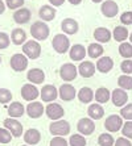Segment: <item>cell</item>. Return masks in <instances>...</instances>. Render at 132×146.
I'll list each match as a JSON object with an SVG mask.
<instances>
[{
    "label": "cell",
    "mask_w": 132,
    "mask_h": 146,
    "mask_svg": "<svg viewBox=\"0 0 132 146\" xmlns=\"http://www.w3.org/2000/svg\"><path fill=\"white\" fill-rule=\"evenodd\" d=\"M49 33H50V29L45 21H34L31 25V34L36 41H45L49 37Z\"/></svg>",
    "instance_id": "obj_1"
},
{
    "label": "cell",
    "mask_w": 132,
    "mask_h": 146,
    "mask_svg": "<svg viewBox=\"0 0 132 146\" xmlns=\"http://www.w3.org/2000/svg\"><path fill=\"white\" fill-rule=\"evenodd\" d=\"M52 46L56 50V53L58 54H64L66 51L70 50V40L66 34L61 33V34H56L52 41Z\"/></svg>",
    "instance_id": "obj_2"
},
{
    "label": "cell",
    "mask_w": 132,
    "mask_h": 146,
    "mask_svg": "<svg viewBox=\"0 0 132 146\" xmlns=\"http://www.w3.org/2000/svg\"><path fill=\"white\" fill-rule=\"evenodd\" d=\"M49 132L54 137H64L70 133V124L66 120H57L49 125Z\"/></svg>",
    "instance_id": "obj_3"
},
{
    "label": "cell",
    "mask_w": 132,
    "mask_h": 146,
    "mask_svg": "<svg viewBox=\"0 0 132 146\" xmlns=\"http://www.w3.org/2000/svg\"><path fill=\"white\" fill-rule=\"evenodd\" d=\"M23 54H25L29 59H37L41 55V45L36 40L27 41L23 46Z\"/></svg>",
    "instance_id": "obj_4"
},
{
    "label": "cell",
    "mask_w": 132,
    "mask_h": 146,
    "mask_svg": "<svg viewBox=\"0 0 132 146\" xmlns=\"http://www.w3.org/2000/svg\"><path fill=\"white\" fill-rule=\"evenodd\" d=\"M9 65L12 67V70L16 72H21L24 70H27L28 67V57L23 53H16L11 57Z\"/></svg>",
    "instance_id": "obj_5"
},
{
    "label": "cell",
    "mask_w": 132,
    "mask_h": 146,
    "mask_svg": "<svg viewBox=\"0 0 132 146\" xmlns=\"http://www.w3.org/2000/svg\"><path fill=\"white\" fill-rule=\"evenodd\" d=\"M77 129L79 132V134L82 136H91L95 130V122L90 117H83L78 121Z\"/></svg>",
    "instance_id": "obj_6"
},
{
    "label": "cell",
    "mask_w": 132,
    "mask_h": 146,
    "mask_svg": "<svg viewBox=\"0 0 132 146\" xmlns=\"http://www.w3.org/2000/svg\"><path fill=\"white\" fill-rule=\"evenodd\" d=\"M123 117L119 115H111L109 116L107 119L105 120V128L106 130H109V132H119V130L123 128Z\"/></svg>",
    "instance_id": "obj_7"
},
{
    "label": "cell",
    "mask_w": 132,
    "mask_h": 146,
    "mask_svg": "<svg viewBox=\"0 0 132 146\" xmlns=\"http://www.w3.org/2000/svg\"><path fill=\"white\" fill-rule=\"evenodd\" d=\"M45 113H46V116L50 120L57 121V120H60V119L64 117L65 111H64V108H62L61 104L53 102V103H49V104L46 106V108H45Z\"/></svg>",
    "instance_id": "obj_8"
},
{
    "label": "cell",
    "mask_w": 132,
    "mask_h": 146,
    "mask_svg": "<svg viewBox=\"0 0 132 146\" xmlns=\"http://www.w3.org/2000/svg\"><path fill=\"white\" fill-rule=\"evenodd\" d=\"M21 96H23L24 100L27 102H36V99L40 96V91L34 84L32 83H25V84L21 87Z\"/></svg>",
    "instance_id": "obj_9"
},
{
    "label": "cell",
    "mask_w": 132,
    "mask_h": 146,
    "mask_svg": "<svg viewBox=\"0 0 132 146\" xmlns=\"http://www.w3.org/2000/svg\"><path fill=\"white\" fill-rule=\"evenodd\" d=\"M78 75V70L73 63H65V65L61 66L60 68V76L64 79L66 83L69 82H73Z\"/></svg>",
    "instance_id": "obj_10"
},
{
    "label": "cell",
    "mask_w": 132,
    "mask_h": 146,
    "mask_svg": "<svg viewBox=\"0 0 132 146\" xmlns=\"http://www.w3.org/2000/svg\"><path fill=\"white\" fill-rule=\"evenodd\" d=\"M4 128L8 129L11 132V134L13 137H21L23 134V125L19 120H15L12 117H8V119L4 120Z\"/></svg>",
    "instance_id": "obj_11"
},
{
    "label": "cell",
    "mask_w": 132,
    "mask_h": 146,
    "mask_svg": "<svg viewBox=\"0 0 132 146\" xmlns=\"http://www.w3.org/2000/svg\"><path fill=\"white\" fill-rule=\"evenodd\" d=\"M40 96L42 99V102L53 103L58 96V91L53 84H45L40 91Z\"/></svg>",
    "instance_id": "obj_12"
},
{
    "label": "cell",
    "mask_w": 132,
    "mask_h": 146,
    "mask_svg": "<svg viewBox=\"0 0 132 146\" xmlns=\"http://www.w3.org/2000/svg\"><path fill=\"white\" fill-rule=\"evenodd\" d=\"M25 112L31 119H38L44 115L45 108L41 102H31L25 108Z\"/></svg>",
    "instance_id": "obj_13"
},
{
    "label": "cell",
    "mask_w": 132,
    "mask_h": 146,
    "mask_svg": "<svg viewBox=\"0 0 132 146\" xmlns=\"http://www.w3.org/2000/svg\"><path fill=\"white\" fill-rule=\"evenodd\" d=\"M101 11H102V13L105 15L106 17L112 19V17H115L116 15H118L119 7H118V4H116L114 0H105V1L102 3Z\"/></svg>",
    "instance_id": "obj_14"
},
{
    "label": "cell",
    "mask_w": 132,
    "mask_h": 146,
    "mask_svg": "<svg viewBox=\"0 0 132 146\" xmlns=\"http://www.w3.org/2000/svg\"><path fill=\"white\" fill-rule=\"evenodd\" d=\"M111 100H112V104L115 107H124L128 102V95L127 92L122 88H116L114 90V92L111 94Z\"/></svg>",
    "instance_id": "obj_15"
},
{
    "label": "cell",
    "mask_w": 132,
    "mask_h": 146,
    "mask_svg": "<svg viewBox=\"0 0 132 146\" xmlns=\"http://www.w3.org/2000/svg\"><path fill=\"white\" fill-rule=\"evenodd\" d=\"M58 95H60V98H61L64 102H71V100L75 99V96H77V91H75V88L71 84L65 83V84H62L61 87H60Z\"/></svg>",
    "instance_id": "obj_16"
},
{
    "label": "cell",
    "mask_w": 132,
    "mask_h": 146,
    "mask_svg": "<svg viewBox=\"0 0 132 146\" xmlns=\"http://www.w3.org/2000/svg\"><path fill=\"white\" fill-rule=\"evenodd\" d=\"M86 53H87V50H86L85 46L81 44L73 45L70 48V50H69V55H70L71 61H74V62L82 61V59L86 57Z\"/></svg>",
    "instance_id": "obj_17"
},
{
    "label": "cell",
    "mask_w": 132,
    "mask_h": 146,
    "mask_svg": "<svg viewBox=\"0 0 132 146\" xmlns=\"http://www.w3.org/2000/svg\"><path fill=\"white\" fill-rule=\"evenodd\" d=\"M61 29L64 34H75L79 31V25L74 19H64L61 23Z\"/></svg>",
    "instance_id": "obj_18"
},
{
    "label": "cell",
    "mask_w": 132,
    "mask_h": 146,
    "mask_svg": "<svg viewBox=\"0 0 132 146\" xmlns=\"http://www.w3.org/2000/svg\"><path fill=\"white\" fill-rule=\"evenodd\" d=\"M95 70H96V66L90 61H85L82 62L79 67H78V74L83 76V78H91L92 75L95 74Z\"/></svg>",
    "instance_id": "obj_19"
},
{
    "label": "cell",
    "mask_w": 132,
    "mask_h": 146,
    "mask_svg": "<svg viewBox=\"0 0 132 146\" xmlns=\"http://www.w3.org/2000/svg\"><path fill=\"white\" fill-rule=\"evenodd\" d=\"M27 79L31 82L32 84H41L45 80V72L41 68H32L27 74Z\"/></svg>",
    "instance_id": "obj_20"
},
{
    "label": "cell",
    "mask_w": 132,
    "mask_h": 146,
    "mask_svg": "<svg viewBox=\"0 0 132 146\" xmlns=\"http://www.w3.org/2000/svg\"><path fill=\"white\" fill-rule=\"evenodd\" d=\"M31 17H32V13L28 8H20V9L15 11V13H13L15 23H16V24H20V25L29 23Z\"/></svg>",
    "instance_id": "obj_21"
},
{
    "label": "cell",
    "mask_w": 132,
    "mask_h": 146,
    "mask_svg": "<svg viewBox=\"0 0 132 146\" xmlns=\"http://www.w3.org/2000/svg\"><path fill=\"white\" fill-rule=\"evenodd\" d=\"M94 38L98 44H106L112 38V33L107 29V28H96L94 31Z\"/></svg>",
    "instance_id": "obj_22"
},
{
    "label": "cell",
    "mask_w": 132,
    "mask_h": 146,
    "mask_svg": "<svg viewBox=\"0 0 132 146\" xmlns=\"http://www.w3.org/2000/svg\"><path fill=\"white\" fill-rule=\"evenodd\" d=\"M95 66H96L99 72L107 74V72H110L112 70V67H114V61H112L111 57H101Z\"/></svg>",
    "instance_id": "obj_23"
},
{
    "label": "cell",
    "mask_w": 132,
    "mask_h": 146,
    "mask_svg": "<svg viewBox=\"0 0 132 146\" xmlns=\"http://www.w3.org/2000/svg\"><path fill=\"white\" fill-rule=\"evenodd\" d=\"M24 141H25V143L29 146L37 145V143L41 141V133L38 132L37 129L31 128V129H28L27 132L24 133Z\"/></svg>",
    "instance_id": "obj_24"
},
{
    "label": "cell",
    "mask_w": 132,
    "mask_h": 146,
    "mask_svg": "<svg viewBox=\"0 0 132 146\" xmlns=\"http://www.w3.org/2000/svg\"><path fill=\"white\" fill-rule=\"evenodd\" d=\"M38 16H40L41 21H45V23L54 20L56 8L53 7V5H48V4L46 5H42V7L40 8V11H38Z\"/></svg>",
    "instance_id": "obj_25"
},
{
    "label": "cell",
    "mask_w": 132,
    "mask_h": 146,
    "mask_svg": "<svg viewBox=\"0 0 132 146\" xmlns=\"http://www.w3.org/2000/svg\"><path fill=\"white\" fill-rule=\"evenodd\" d=\"M24 112H25V108H24V106L20 102L11 103L9 107H8V115H9V117H12V119H19V117H21V116L24 115Z\"/></svg>",
    "instance_id": "obj_26"
},
{
    "label": "cell",
    "mask_w": 132,
    "mask_h": 146,
    "mask_svg": "<svg viewBox=\"0 0 132 146\" xmlns=\"http://www.w3.org/2000/svg\"><path fill=\"white\" fill-rule=\"evenodd\" d=\"M94 96H95V92L92 91L90 87H82L78 92V99L79 102L83 103V104H88L94 100Z\"/></svg>",
    "instance_id": "obj_27"
},
{
    "label": "cell",
    "mask_w": 132,
    "mask_h": 146,
    "mask_svg": "<svg viewBox=\"0 0 132 146\" xmlns=\"http://www.w3.org/2000/svg\"><path fill=\"white\" fill-rule=\"evenodd\" d=\"M11 41L15 45H24L27 42V33L21 28H16L11 33Z\"/></svg>",
    "instance_id": "obj_28"
},
{
    "label": "cell",
    "mask_w": 132,
    "mask_h": 146,
    "mask_svg": "<svg viewBox=\"0 0 132 146\" xmlns=\"http://www.w3.org/2000/svg\"><path fill=\"white\" fill-rule=\"evenodd\" d=\"M87 113H88V116H90V119L99 120L105 116V109H103V107H102L101 104L94 103V104H90V107H88V109H87Z\"/></svg>",
    "instance_id": "obj_29"
},
{
    "label": "cell",
    "mask_w": 132,
    "mask_h": 146,
    "mask_svg": "<svg viewBox=\"0 0 132 146\" xmlns=\"http://www.w3.org/2000/svg\"><path fill=\"white\" fill-rule=\"evenodd\" d=\"M103 53H105V49H103V46H102L101 44H98V42H94V44L88 45L87 54L90 58L98 59V58H101L102 55H103Z\"/></svg>",
    "instance_id": "obj_30"
},
{
    "label": "cell",
    "mask_w": 132,
    "mask_h": 146,
    "mask_svg": "<svg viewBox=\"0 0 132 146\" xmlns=\"http://www.w3.org/2000/svg\"><path fill=\"white\" fill-rule=\"evenodd\" d=\"M110 99H111V94H110V91L106 87H101V88H98L95 91L94 100H96L98 104H105V103L109 102Z\"/></svg>",
    "instance_id": "obj_31"
},
{
    "label": "cell",
    "mask_w": 132,
    "mask_h": 146,
    "mask_svg": "<svg viewBox=\"0 0 132 146\" xmlns=\"http://www.w3.org/2000/svg\"><path fill=\"white\" fill-rule=\"evenodd\" d=\"M129 37L128 29L125 27H116L112 32V38L118 42H125V40Z\"/></svg>",
    "instance_id": "obj_32"
},
{
    "label": "cell",
    "mask_w": 132,
    "mask_h": 146,
    "mask_svg": "<svg viewBox=\"0 0 132 146\" xmlns=\"http://www.w3.org/2000/svg\"><path fill=\"white\" fill-rule=\"evenodd\" d=\"M119 54L124 59H131L132 58V44L131 42H122L119 46Z\"/></svg>",
    "instance_id": "obj_33"
},
{
    "label": "cell",
    "mask_w": 132,
    "mask_h": 146,
    "mask_svg": "<svg viewBox=\"0 0 132 146\" xmlns=\"http://www.w3.org/2000/svg\"><path fill=\"white\" fill-rule=\"evenodd\" d=\"M119 88L124 90V91H131L132 90V78L129 75H122L118 79Z\"/></svg>",
    "instance_id": "obj_34"
},
{
    "label": "cell",
    "mask_w": 132,
    "mask_h": 146,
    "mask_svg": "<svg viewBox=\"0 0 132 146\" xmlns=\"http://www.w3.org/2000/svg\"><path fill=\"white\" fill-rule=\"evenodd\" d=\"M98 143L101 146H114L115 145V139L109 133H102L98 138Z\"/></svg>",
    "instance_id": "obj_35"
},
{
    "label": "cell",
    "mask_w": 132,
    "mask_h": 146,
    "mask_svg": "<svg viewBox=\"0 0 132 146\" xmlns=\"http://www.w3.org/2000/svg\"><path fill=\"white\" fill-rule=\"evenodd\" d=\"M70 146H86V138L82 134H73L69 139Z\"/></svg>",
    "instance_id": "obj_36"
},
{
    "label": "cell",
    "mask_w": 132,
    "mask_h": 146,
    "mask_svg": "<svg viewBox=\"0 0 132 146\" xmlns=\"http://www.w3.org/2000/svg\"><path fill=\"white\" fill-rule=\"evenodd\" d=\"M120 116L123 117V120L132 121V103L125 104V106L120 109Z\"/></svg>",
    "instance_id": "obj_37"
},
{
    "label": "cell",
    "mask_w": 132,
    "mask_h": 146,
    "mask_svg": "<svg viewBox=\"0 0 132 146\" xmlns=\"http://www.w3.org/2000/svg\"><path fill=\"white\" fill-rule=\"evenodd\" d=\"M12 100V92L8 88H0V104H7Z\"/></svg>",
    "instance_id": "obj_38"
},
{
    "label": "cell",
    "mask_w": 132,
    "mask_h": 146,
    "mask_svg": "<svg viewBox=\"0 0 132 146\" xmlns=\"http://www.w3.org/2000/svg\"><path fill=\"white\" fill-rule=\"evenodd\" d=\"M12 134L8 129L5 128H0V143H8L11 142V139H12Z\"/></svg>",
    "instance_id": "obj_39"
},
{
    "label": "cell",
    "mask_w": 132,
    "mask_h": 146,
    "mask_svg": "<svg viewBox=\"0 0 132 146\" xmlns=\"http://www.w3.org/2000/svg\"><path fill=\"white\" fill-rule=\"evenodd\" d=\"M5 5H7L9 9H20L24 5V0H5Z\"/></svg>",
    "instance_id": "obj_40"
},
{
    "label": "cell",
    "mask_w": 132,
    "mask_h": 146,
    "mask_svg": "<svg viewBox=\"0 0 132 146\" xmlns=\"http://www.w3.org/2000/svg\"><path fill=\"white\" fill-rule=\"evenodd\" d=\"M11 44V37L8 36L7 33L4 32H0V50L3 49H7Z\"/></svg>",
    "instance_id": "obj_41"
},
{
    "label": "cell",
    "mask_w": 132,
    "mask_h": 146,
    "mask_svg": "<svg viewBox=\"0 0 132 146\" xmlns=\"http://www.w3.org/2000/svg\"><path fill=\"white\" fill-rule=\"evenodd\" d=\"M120 70L124 72V75L132 74V59H124L120 63Z\"/></svg>",
    "instance_id": "obj_42"
},
{
    "label": "cell",
    "mask_w": 132,
    "mask_h": 146,
    "mask_svg": "<svg viewBox=\"0 0 132 146\" xmlns=\"http://www.w3.org/2000/svg\"><path fill=\"white\" fill-rule=\"evenodd\" d=\"M122 133H123V136H124L125 138L132 139V121H127V122L123 124Z\"/></svg>",
    "instance_id": "obj_43"
},
{
    "label": "cell",
    "mask_w": 132,
    "mask_h": 146,
    "mask_svg": "<svg viewBox=\"0 0 132 146\" xmlns=\"http://www.w3.org/2000/svg\"><path fill=\"white\" fill-rule=\"evenodd\" d=\"M120 21L124 25H132V12L131 11H125L120 15Z\"/></svg>",
    "instance_id": "obj_44"
},
{
    "label": "cell",
    "mask_w": 132,
    "mask_h": 146,
    "mask_svg": "<svg viewBox=\"0 0 132 146\" xmlns=\"http://www.w3.org/2000/svg\"><path fill=\"white\" fill-rule=\"evenodd\" d=\"M50 146H69V141H66L64 137H53Z\"/></svg>",
    "instance_id": "obj_45"
},
{
    "label": "cell",
    "mask_w": 132,
    "mask_h": 146,
    "mask_svg": "<svg viewBox=\"0 0 132 146\" xmlns=\"http://www.w3.org/2000/svg\"><path fill=\"white\" fill-rule=\"evenodd\" d=\"M114 146H132L131 145V141L128 138H125V137H120L115 141V145Z\"/></svg>",
    "instance_id": "obj_46"
},
{
    "label": "cell",
    "mask_w": 132,
    "mask_h": 146,
    "mask_svg": "<svg viewBox=\"0 0 132 146\" xmlns=\"http://www.w3.org/2000/svg\"><path fill=\"white\" fill-rule=\"evenodd\" d=\"M49 3L53 5V7H60L65 3V0H49Z\"/></svg>",
    "instance_id": "obj_47"
},
{
    "label": "cell",
    "mask_w": 132,
    "mask_h": 146,
    "mask_svg": "<svg viewBox=\"0 0 132 146\" xmlns=\"http://www.w3.org/2000/svg\"><path fill=\"white\" fill-rule=\"evenodd\" d=\"M5 7H7L5 3H4L3 0H0V15H3V12L5 11Z\"/></svg>",
    "instance_id": "obj_48"
},
{
    "label": "cell",
    "mask_w": 132,
    "mask_h": 146,
    "mask_svg": "<svg viewBox=\"0 0 132 146\" xmlns=\"http://www.w3.org/2000/svg\"><path fill=\"white\" fill-rule=\"evenodd\" d=\"M70 4H73V5H78V4L82 3V0H68Z\"/></svg>",
    "instance_id": "obj_49"
},
{
    "label": "cell",
    "mask_w": 132,
    "mask_h": 146,
    "mask_svg": "<svg viewBox=\"0 0 132 146\" xmlns=\"http://www.w3.org/2000/svg\"><path fill=\"white\" fill-rule=\"evenodd\" d=\"M92 3H102V1H103V0H91Z\"/></svg>",
    "instance_id": "obj_50"
},
{
    "label": "cell",
    "mask_w": 132,
    "mask_h": 146,
    "mask_svg": "<svg viewBox=\"0 0 132 146\" xmlns=\"http://www.w3.org/2000/svg\"><path fill=\"white\" fill-rule=\"evenodd\" d=\"M129 42H131V44H132V33L129 34Z\"/></svg>",
    "instance_id": "obj_51"
},
{
    "label": "cell",
    "mask_w": 132,
    "mask_h": 146,
    "mask_svg": "<svg viewBox=\"0 0 132 146\" xmlns=\"http://www.w3.org/2000/svg\"><path fill=\"white\" fill-rule=\"evenodd\" d=\"M0 63H1V57H0Z\"/></svg>",
    "instance_id": "obj_52"
},
{
    "label": "cell",
    "mask_w": 132,
    "mask_h": 146,
    "mask_svg": "<svg viewBox=\"0 0 132 146\" xmlns=\"http://www.w3.org/2000/svg\"><path fill=\"white\" fill-rule=\"evenodd\" d=\"M23 146H29V145H23Z\"/></svg>",
    "instance_id": "obj_53"
}]
</instances>
